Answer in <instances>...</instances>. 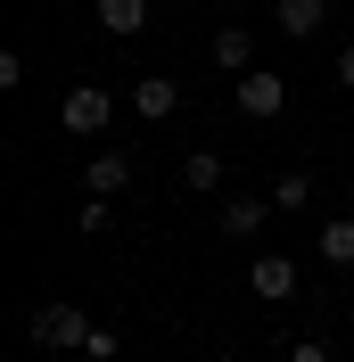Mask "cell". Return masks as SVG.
Returning <instances> with one entry per match:
<instances>
[{"label": "cell", "mask_w": 354, "mask_h": 362, "mask_svg": "<svg viewBox=\"0 0 354 362\" xmlns=\"http://www.w3.org/2000/svg\"><path fill=\"white\" fill-rule=\"evenodd\" d=\"M25 338H33V346H50V354H83V338H91V313H83V305H33Z\"/></svg>", "instance_id": "cell-1"}, {"label": "cell", "mask_w": 354, "mask_h": 362, "mask_svg": "<svg viewBox=\"0 0 354 362\" xmlns=\"http://www.w3.org/2000/svg\"><path fill=\"white\" fill-rule=\"evenodd\" d=\"M58 124H67L74 140H99V132L115 124V90H108V83H74L67 107H58Z\"/></svg>", "instance_id": "cell-2"}, {"label": "cell", "mask_w": 354, "mask_h": 362, "mask_svg": "<svg viewBox=\"0 0 354 362\" xmlns=\"http://www.w3.org/2000/svg\"><path fill=\"white\" fill-rule=\"evenodd\" d=\"M231 99H239V115H247V124H272V115L288 107V74H272V66H247Z\"/></svg>", "instance_id": "cell-3"}, {"label": "cell", "mask_w": 354, "mask_h": 362, "mask_svg": "<svg viewBox=\"0 0 354 362\" xmlns=\"http://www.w3.org/2000/svg\"><path fill=\"white\" fill-rule=\"evenodd\" d=\"M247 288L264 296V305H288V296L305 288V272H297V255H256L247 264Z\"/></svg>", "instance_id": "cell-4"}, {"label": "cell", "mask_w": 354, "mask_h": 362, "mask_svg": "<svg viewBox=\"0 0 354 362\" xmlns=\"http://www.w3.org/2000/svg\"><path fill=\"white\" fill-rule=\"evenodd\" d=\"M132 115H140V124L181 115V83H173V74H140V83H132Z\"/></svg>", "instance_id": "cell-5"}, {"label": "cell", "mask_w": 354, "mask_h": 362, "mask_svg": "<svg viewBox=\"0 0 354 362\" xmlns=\"http://www.w3.org/2000/svg\"><path fill=\"white\" fill-rule=\"evenodd\" d=\"M321 25H330V0H280V8H272V33H280V42H313Z\"/></svg>", "instance_id": "cell-6"}, {"label": "cell", "mask_w": 354, "mask_h": 362, "mask_svg": "<svg viewBox=\"0 0 354 362\" xmlns=\"http://www.w3.org/2000/svg\"><path fill=\"white\" fill-rule=\"evenodd\" d=\"M272 214H280V206H272V198H222L215 230H222V239H256V230H264Z\"/></svg>", "instance_id": "cell-7"}, {"label": "cell", "mask_w": 354, "mask_h": 362, "mask_svg": "<svg viewBox=\"0 0 354 362\" xmlns=\"http://www.w3.org/2000/svg\"><path fill=\"white\" fill-rule=\"evenodd\" d=\"M124 181H132V157H124V148H99V157L83 165V189H91V198H124Z\"/></svg>", "instance_id": "cell-8"}, {"label": "cell", "mask_w": 354, "mask_h": 362, "mask_svg": "<svg viewBox=\"0 0 354 362\" xmlns=\"http://www.w3.org/2000/svg\"><path fill=\"white\" fill-rule=\"evenodd\" d=\"M313 255L330 272H354V214H330V223L313 230Z\"/></svg>", "instance_id": "cell-9"}, {"label": "cell", "mask_w": 354, "mask_h": 362, "mask_svg": "<svg viewBox=\"0 0 354 362\" xmlns=\"http://www.w3.org/2000/svg\"><path fill=\"white\" fill-rule=\"evenodd\" d=\"M206 49H215L222 74H247V66H256V33H247V25H215V42H206Z\"/></svg>", "instance_id": "cell-10"}, {"label": "cell", "mask_w": 354, "mask_h": 362, "mask_svg": "<svg viewBox=\"0 0 354 362\" xmlns=\"http://www.w3.org/2000/svg\"><path fill=\"white\" fill-rule=\"evenodd\" d=\"M91 17L108 25L115 42H132V33H149V0H99V8H91Z\"/></svg>", "instance_id": "cell-11"}, {"label": "cell", "mask_w": 354, "mask_h": 362, "mask_svg": "<svg viewBox=\"0 0 354 362\" xmlns=\"http://www.w3.org/2000/svg\"><path fill=\"white\" fill-rule=\"evenodd\" d=\"M181 189H198V198L222 189V157H215V148H190V157H181Z\"/></svg>", "instance_id": "cell-12"}, {"label": "cell", "mask_w": 354, "mask_h": 362, "mask_svg": "<svg viewBox=\"0 0 354 362\" xmlns=\"http://www.w3.org/2000/svg\"><path fill=\"white\" fill-rule=\"evenodd\" d=\"M272 206H280V214H305V206H313V173H297V165H288V173L272 181Z\"/></svg>", "instance_id": "cell-13"}, {"label": "cell", "mask_w": 354, "mask_h": 362, "mask_svg": "<svg viewBox=\"0 0 354 362\" xmlns=\"http://www.w3.org/2000/svg\"><path fill=\"white\" fill-rule=\"evenodd\" d=\"M74 230H83V239H108L115 230V198H83L74 206Z\"/></svg>", "instance_id": "cell-14"}, {"label": "cell", "mask_w": 354, "mask_h": 362, "mask_svg": "<svg viewBox=\"0 0 354 362\" xmlns=\"http://www.w3.org/2000/svg\"><path fill=\"white\" fill-rule=\"evenodd\" d=\"M83 354H91V362H115V329H99V321H91V338H83Z\"/></svg>", "instance_id": "cell-15"}, {"label": "cell", "mask_w": 354, "mask_h": 362, "mask_svg": "<svg viewBox=\"0 0 354 362\" xmlns=\"http://www.w3.org/2000/svg\"><path fill=\"white\" fill-rule=\"evenodd\" d=\"M280 362H330V346H321V338H297V346H288Z\"/></svg>", "instance_id": "cell-16"}, {"label": "cell", "mask_w": 354, "mask_h": 362, "mask_svg": "<svg viewBox=\"0 0 354 362\" xmlns=\"http://www.w3.org/2000/svg\"><path fill=\"white\" fill-rule=\"evenodd\" d=\"M338 83H346V90H354V42H346V49H338Z\"/></svg>", "instance_id": "cell-17"}, {"label": "cell", "mask_w": 354, "mask_h": 362, "mask_svg": "<svg viewBox=\"0 0 354 362\" xmlns=\"http://www.w3.org/2000/svg\"><path fill=\"white\" fill-rule=\"evenodd\" d=\"M215 8H239V0H215Z\"/></svg>", "instance_id": "cell-18"}, {"label": "cell", "mask_w": 354, "mask_h": 362, "mask_svg": "<svg viewBox=\"0 0 354 362\" xmlns=\"http://www.w3.org/2000/svg\"><path fill=\"white\" fill-rule=\"evenodd\" d=\"M215 362H231V354H215Z\"/></svg>", "instance_id": "cell-19"}]
</instances>
